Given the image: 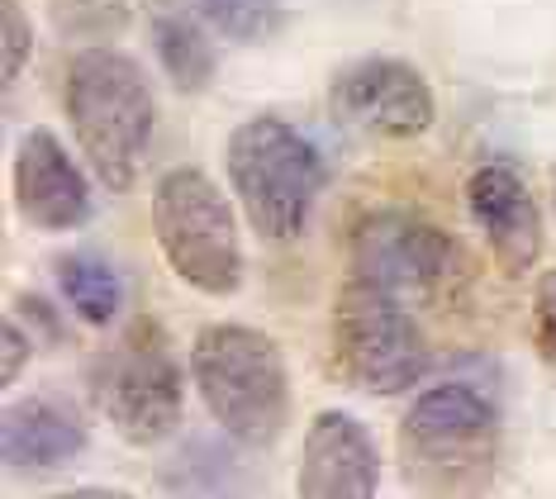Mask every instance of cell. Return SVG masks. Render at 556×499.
<instances>
[{"label":"cell","instance_id":"6da1fadb","mask_svg":"<svg viewBox=\"0 0 556 499\" xmlns=\"http://www.w3.org/2000/svg\"><path fill=\"white\" fill-rule=\"evenodd\" d=\"M62 105L96 176L110 190H129L148 158L157 120L143 67L115 48H86L67 67Z\"/></svg>","mask_w":556,"mask_h":499},{"label":"cell","instance_id":"7a4b0ae2","mask_svg":"<svg viewBox=\"0 0 556 499\" xmlns=\"http://www.w3.org/2000/svg\"><path fill=\"white\" fill-rule=\"evenodd\" d=\"M191 376L210 419L243 447H271L290 414L286 357L248 324H210L191 342Z\"/></svg>","mask_w":556,"mask_h":499},{"label":"cell","instance_id":"3957f363","mask_svg":"<svg viewBox=\"0 0 556 499\" xmlns=\"http://www.w3.org/2000/svg\"><path fill=\"white\" fill-rule=\"evenodd\" d=\"M229 182L243 200L248 224L267 242H290L305 234L328 162L319 144L281 114H252L229 138Z\"/></svg>","mask_w":556,"mask_h":499},{"label":"cell","instance_id":"277c9868","mask_svg":"<svg viewBox=\"0 0 556 499\" xmlns=\"http://www.w3.org/2000/svg\"><path fill=\"white\" fill-rule=\"evenodd\" d=\"M400 457L404 476L428 490H476L500 457V409L466 381H442L409 404Z\"/></svg>","mask_w":556,"mask_h":499},{"label":"cell","instance_id":"5b68a950","mask_svg":"<svg viewBox=\"0 0 556 499\" xmlns=\"http://www.w3.org/2000/svg\"><path fill=\"white\" fill-rule=\"evenodd\" d=\"M153 234L167 266L200 296H233L243 248L224 190L200 166H172L153 186Z\"/></svg>","mask_w":556,"mask_h":499},{"label":"cell","instance_id":"8992f818","mask_svg":"<svg viewBox=\"0 0 556 499\" xmlns=\"http://www.w3.org/2000/svg\"><path fill=\"white\" fill-rule=\"evenodd\" d=\"M96 400L115 433L134 447L172 438L181 424V366L157 319L138 314L91 371Z\"/></svg>","mask_w":556,"mask_h":499},{"label":"cell","instance_id":"52a82bcc","mask_svg":"<svg viewBox=\"0 0 556 499\" xmlns=\"http://www.w3.org/2000/svg\"><path fill=\"white\" fill-rule=\"evenodd\" d=\"M333 352L343 376L366 395L414 390L428 371V342L400 296L357 276L333 304Z\"/></svg>","mask_w":556,"mask_h":499},{"label":"cell","instance_id":"ba28073f","mask_svg":"<svg viewBox=\"0 0 556 499\" xmlns=\"http://www.w3.org/2000/svg\"><path fill=\"white\" fill-rule=\"evenodd\" d=\"M333 114L366 138H419L433 124V91L404 58H357L328 86Z\"/></svg>","mask_w":556,"mask_h":499},{"label":"cell","instance_id":"9c48e42d","mask_svg":"<svg viewBox=\"0 0 556 499\" xmlns=\"http://www.w3.org/2000/svg\"><path fill=\"white\" fill-rule=\"evenodd\" d=\"M452 266V238L404 210H376L352 228V276L395 296L433 290Z\"/></svg>","mask_w":556,"mask_h":499},{"label":"cell","instance_id":"30bf717a","mask_svg":"<svg viewBox=\"0 0 556 499\" xmlns=\"http://www.w3.org/2000/svg\"><path fill=\"white\" fill-rule=\"evenodd\" d=\"M466 210L490 242L504 276H523L542 258V214L523 176L504 162H485L466 176Z\"/></svg>","mask_w":556,"mask_h":499},{"label":"cell","instance_id":"8fae6325","mask_svg":"<svg viewBox=\"0 0 556 499\" xmlns=\"http://www.w3.org/2000/svg\"><path fill=\"white\" fill-rule=\"evenodd\" d=\"M381 485V457L371 433L348 409H324L305 428L300 495L305 499H366Z\"/></svg>","mask_w":556,"mask_h":499},{"label":"cell","instance_id":"7c38bea8","mask_svg":"<svg viewBox=\"0 0 556 499\" xmlns=\"http://www.w3.org/2000/svg\"><path fill=\"white\" fill-rule=\"evenodd\" d=\"M15 200L24 220L53 228V234H67L91 220V186L48 129L24 134L15 152Z\"/></svg>","mask_w":556,"mask_h":499},{"label":"cell","instance_id":"4fadbf2b","mask_svg":"<svg viewBox=\"0 0 556 499\" xmlns=\"http://www.w3.org/2000/svg\"><path fill=\"white\" fill-rule=\"evenodd\" d=\"M86 447V428L67 404L29 395L15 400L0 419V452L10 471H58L77 462Z\"/></svg>","mask_w":556,"mask_h":499},{"label":"cell","instance_id":"5bb4252c","mask_svg":"<svg viewBox=\"0 0 556 499\" xmlns=\"http://www.w3.org/2000/svg\"><path fill=\"white\" fill-rule=\"evenodd\" d=\"M148 34L176 91L200 96L214 82V43L181 0H148Z\"/></svg>","mask_w":556,"mask_h":499},{"label":"cell","instance_id":"9a60e30c","mask_svg":"<svg viewBox=\"0 0 556 499\" xmlns=\"http://www.w3.org/2000/svg\"><path fill=\"white\" fill-rule=\"evenodd\" d=\"M58 286L86 324H110L124 304V286H119L115 266L105 258H96V252H67L58 262Z\"/></svg>","mask_w":556,"mask_h":499},{"label":"cell","instance_id":"2e32d148","mask_svg":"<svg viewBox=\"0 0 556 499\" xmlns=\"http://www.w3.org/2000/svg\"><path fill=\"white\" fill-rule=\"evenodd\" d=\"M200 10L224 38H238V43H262L286 24L281 0H200Z\"/></svg>","mask_w":556,"mask_h":499},{"label":"cell","instance_id":"e0dca14e","mask_svg":"<svg viewBox=\"0 0 556 499\" xmlns=\"http://www.w3.org/2000/svg\"><path fill=\"white\" fill-rule=\"evenodd\" d=\"M53 20L62 34H81V38H100L115 34L129 20V0H53Z\"/></svg>","mask_w":556,"mask_h":499},{"label":"cell","instance_id":"ac0fdd59","mask_svg":"<svg viewBox=\"0 0 556 499\" xmlns=\"http://www.w3.org/2000/svg\"><path fill=\"white\" fill-rule=\"evenodd\" d=\"M0 43H5L0 82L15 86L20 72L29 67V53H34V29H29V15L20 10V0H0Z\"/></svg>","mask_w":556,"mask_h":499},{"label":"cell","instance_id":"d6986e66","mask_svg":"<svg viewBox=\"0 0 556 499\" xmlns=\"http://www.w3.org/2000/svg\"><path fill=\"white\" fill-rule=\"evenodd\" d=\"M533 333H538L542 362L556 366V272H547V276L538 280V296H533Z\"/></svg>","mask_w":556,"mask_h":499},{"label":"cell","instance_id":"ffe728a7","mask_svg":"<svg viewBox=\"0 0 556 499\" xmlns=\"http://www.w3.org/2000/svg\"><path fill=\"white\" fill-rule=\"evenodd\" d=\"M0 338H5V366H0V381H5V386H15L20 371H24V362H29V352H34V342L24 338V328L15 324V319H5Z\"/></svg>","mask_w":556,"mask_h":499}]
</instances>
